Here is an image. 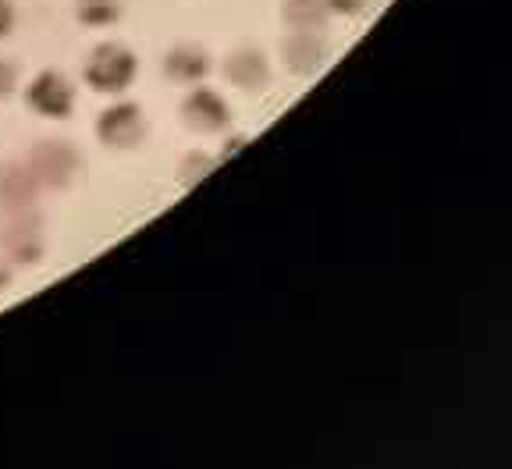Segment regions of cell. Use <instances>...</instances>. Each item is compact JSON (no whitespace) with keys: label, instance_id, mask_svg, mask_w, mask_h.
<instances>
[{"label":"cell","instance_id":"6da1fadb","mask_svg":"<svg viewBox=\"0 0 512 469\" xmlns=\"http://www.w3.org/2000/svg\"><path fill=\"white\" fill-rule=\"evenodd\" d=\"M82 75L96 93H121L136 79V54L125 43H100L89 50Z\"/></svg>","mask_w":512,"mask_h":469},{"label":"cell","instance_id":"7a4b0ae2","mask_svg":"<svg viewBox=\"0 0 512 469\" xmlns=\"http://www.w3.org/2000/svg\"><path fill=\"white\" fill-rule=\"evenodd\" d=\"M43 217L36 210H18V214H4L0 224V253L8 256L18 267H32L43 260Z\"/></svg>","mask_w":512,"mask_h":469},{"label":"cell","instance_id":"3957f363","mask_svg":"<svg viewBox=\"0 0 512 469\" xmlns=\"http://www.w3.org/2000/svg\"><path fill=\"white\" fill-rule=\"evenodd\" d=\"M25 167L32 171L40 189H64L72 182L75 171H79V153L72 143H61V139H43L29 150Z\"/></svg>","mask_w":512,"mask_h":469},{"label":"cell","instance_id":"277c9868","mask_svg":"<svg viewBox=\"0 0 512 469\" xmlns=\"http://www.w3.org/2000/svg\"><path fill=\"white\" fill-rule=\"evenodd\" d=\"M96 136L100 143L114 146V150H132L146 139V118H143V107L132 104V100H118L111 104L100 121H96Z\"/></svg>","mask_w":512,"mask_h":469},{"label":"cell","instance_id":"5b68a950","mask_svg":"<svg viewBox=\"0 0 512 469\" xmlns=\"http://www.w3.org/2000/svg\"><path fill=\"white\" fill-rule=\"evenodd\" d=\"M25 104L36 114H43V118H68L75 111V89L61 72L47 68V72L36 75L32 86L25 89Z\"/></svg>","mask_w":512,"mask_h":469},{"label":"cell","instance_id":"8992f818","mask_svg":"<svg viewBox=\"0 0 512 469\" xmlns=\"http://www.w3.org/2000/svg\"><path fill=\"white\" fill-rule=\"evenodd\" d=\"M182 118L196 132H221L232 125V107L224 104V96L217 89H192L182 104Z\"/></svg>","mask_w":512,"mask_h":469},{"label":"cell","instance_id":"52a82bcc","mask_svg":"<svg viewBox=\"0 0 512 469\" xmlns=\"http://www.w3.org/2000/svg\"><path fill=\"white\" fill-rule=\"evenodd\" d=\"M281 57L296 75H317L328 61V40L317 29H296L281 43Z\"/></svg>","mask_w":512,"mask_h":469},{"label":"cell","instance_id":"ba28073f","mask_svg":"<svg viewBox=\"0 0 512 469\" xmlns=\"http://www.w3.org/2000/svg\"><path fill=\"white\" fill-rule=\"evenodd\" d=\"M40 196V185L32 178L25 164H4L0 167V214H18V210H32Z\"/></svg>","mask_w":512,"mask_h":469},{"label":"cell","instance_id":"9c48e42d","mask_svg":"<svg viewBox=\"0 0 512 469\" xmlns=\"http://www.w3.org/2000/svg\"><path fill=\"white\" fill-rule=\"evenodd\" d=\"M224 79L232 82V86L246 89V93H253V89H264L267 82H271L267 57L260 54V50H253V47L235 50V54L224 61Z\"/></svg>","mask_w":512,"mask_h":469},{"label":"cell","instance_id":"30bf717a","mask_svg":"<svg viewBox=\"0 0 512 469\" xmlns=\"http://www.w3.org/2000/svg\"><path fill=\"white\" fill-rule=\"evenodd\" d=\"M164 75L171 82H182V86H196L210 75V54L203 47H192V43H182V47L168 50L164 57Z\"/></svg>","mask_w":512,"mask_h":469},{"label":"cell","instance_id":"8fae6325","mask_svg":"<svg viewBox=\"0 0 512 469\" xmlns=\"http://www.w3.org/2000/svg\"><path fill=\"white\" fill-rule=\"evenodd\" d=\"M281 15H285V22L292 25V29H317V32H324L331 11H328V4H324V0H285Z\"/></svg>","mask_w":512,"mask_h":469},{"label":"cell","instance_id":"7c38bea8","mask_svg":"<svg viewBox=\"0 0 512 469\" xmlns=\"http://www.w3.org/2000/svg\"><path fill=\"white\" fill-rule=\"evenodd\" d=\"M82 25H114L121 18V0H79V8H75Z\"/></svg>","mask_w":512,"mask_h":469},{"label":"cell","instance_id":"4fadbf2b","mask_svg":"<svg viewBox=\"0 0 512 469\" xmlns=\"http://www.w3.org/2000/svg\"><path fill=\"white\" fill-rule=\"evenodd\" d=\"M214 164H217V160L207 157V153H189V157H185V164H182V171H178L185 189H192L196 182H203V178L214 171Z\"/></svg>","mask_w":512,"mask_h":469},{"label":"cell","instance_id":"5bb4252c","mask_svg":"<svg viewBox=\"0 0 512 469\" xmlns=\"http://www.w3.org/2000/svg\"><path fill=\"white\" fill-rule=\"evenodd\" d=\"M18 89V64L0 57V100H8L11 93Z\"/></svg>","mask_w":512,"mask_h":469},{"label":"cell","instance_id":"9a60e30c","mask_svg":"<svg viewBox=\"0 0 512 469\" xmlns=\"http://www.w3.org/2000/svg\"><path fill=\"white\" fill-rule=\"evenodd\" d=\"M324 4H328L331 15H345V18H352V15H363V11H367L370 0H324Z\"/></svg>","mask_w":512,"mask_h":469},{"label":"cell","instance_id":"2e32d148","mask_svg":"<svg viewBox=\"0 0 512 469\" xmlns=\"http://www.w3.org/2000/svg\"><path fill=\"white\" fill-rule=\"evenodd\" d=\"M11 29H15V4H11V0H0V40L11 36Z\"/></svg>","mask_w":512,"mask_h":469},{"label":"cell","instance_id":"e0dca14e","mask_svg":"<svg viewBox=\"0 0 512 469\" xmlns=\"http://www.w3.org/2000/svg\"><path fill=\"white\" fill-rule=\"evenodd\" d=\"M8 288H11V267L0 260V292H8Z\"/></svg>","mask_w":512,"mask_h":469},{"label":"cell","instance_id":"ac0fdd59","mask_svg":"<svg viewBox=\"0 0 512 469\" xmlns=\"http://www.w3.org/2000/svg\"><path fill=\"white\" fill-rule=\"evenodd\" d=\"M242 146V136H235V139H228V143H224V157H228V153H235Z\"/></svg>","mask_w":512,"mask_h":469}]
</instances>
